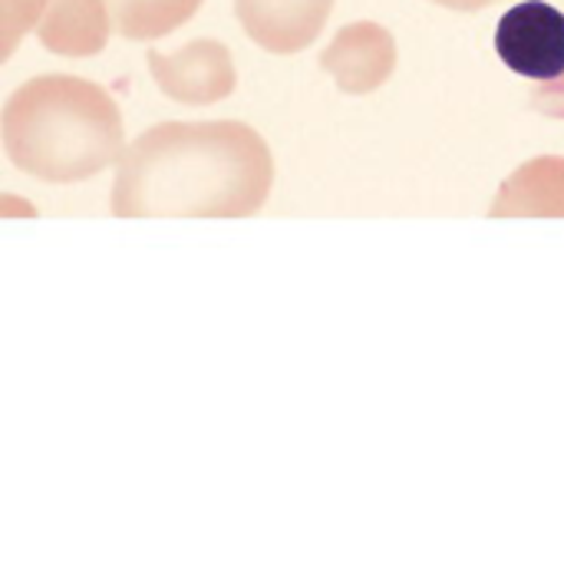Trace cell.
<instances>
[{"label":"cell","instance_id":"1","mask_svg":"<svg viewBox=\"0 0 564 564\" xmlns=\"http://www.w3.org/2000/svg\"><path fill=\"white\" fill-rule=\"evenodd\" d=\"M274 185L268 142L245 122H162L119 159V218H248Z\"/></svg>","mask_w":564,"mask_h":564},{"label":"cell","instance_id":"2","mask_svg":"<svg viewBox=\"0 0 564 564\" xmlns=\"http://www.w3.org/2000/svg\"><path fill=\"white\" fill-rule=\"evenodd\" d=\"M122 116L116 99L79 76H36L3 102L7 159L53 185L93 178L122 159Z\"/></svg>","mask_w":564,"mask_h":564},{"label":"cell","instance_id":"3","mask_svg":"<svg viewBox=\"0 0 564 564\" xmlns=\"http://www.w3.org/2000/svg\"><path fill=\"white\" fill-rule=\"evenodd\" d=\"M3 7V56L23 33L36 30L40 43L56 56H93L109 40L106 0H0Z\"/></svg>","mask_w":564,"mask_h":564},{"label":"cell","instance_id":"4","mask_svg":"<svg viewBox=\"0 0 564 564\" xmlns=\"http://www.w3.org/2000/svg\"><path fill=\"white\" fill-rule=\"evenodd\" d=\"M496 53L522 79L539 86L564 76V10L549 0H522L496 23Z\"/></svg>","mask_w":564,"mask_h":564},{"label":"cell","instance_id":"5","mask_svg":"<svg viewBox=\"0 0 564 564\" xmlns=\"http://www.w3.org/2000/svg\"><path fill=\"white\" fill-rule=\"evenodd\" d=\"M149 73L159 89L185 106H208L235 93V63L225 43L192 40L178 53H149Z\"/></svg>","mask_w":564,"mask_h":564},{"label":"cell","instance_id":"6","mask_svg":"<svg viewBox=\"0 0 564 564\" xmlns=\"http://www.w3.org/2000/svg\"><path fill=\"white\" fill-rule=\"evenodd\" d=\"M321 66H324V73L334 76V83L344 93H350V96L373 93L390 79V73L397 66L393 33L370 20L347 23L337 30L330 46L321 53Z\"/></svg>","mask_w":564,"mask_h":564},{"label":"cell","instance_id":"7","mask_svg":"<svg viewBox=\"0 0 564 564\" xmlns=\"http://www.w3.org/2000/svg\"><path fill=\"white\" fill-rule=\"evenodd\" d=\"M334 0H235L245 33L268 53H301L324 30Z\"/></svg>","mask_w":564,"mask_h":564},{"label":"cell","instance_id":"8","mask_svg":"<svg viewBox=\"0 0 564 564\" xmlns=\"http://www.w3.org/2000/svg\"><path fill=\"white\" fill-rule=\"evenodd\" d=\"M492 218H564V159L539 155L519 165L499 188Z\"/></svg>","mask_w":564,"mask_h":564},{"label":"cell","instance_id":"9","mask_svg":"<svg viewBox=\"0 0 564 564\" xmlns=\"http://www.w3.org/2000/svg\"><path fill=\"white\" fill-rule=\"evenodd\" d=\"M106 7L126 40H159L192 20L202 0H106Z\"/></svg>","mask_w":564,"mask_h":564},{"label":"cell","instance_id":"10","mask_svg":"<svg viewBox=\"0 0 564 564\" xmlns=\"http://www.w3.org/2000/svg\"><path fill=\"white\" fill-rule=\"evenodd\" d=\"M532 106H535L542 116L564 119V76L562 79H555V83L535 86V93H532Z\"/></svg>","mask_w":564,"mask_h":564},{"label":"cell","instance_id":"11","mask_svg":"<svg viewBox=\"0 0 564 564\" xmlns=\"http://www.w3.org/2000/svg\"><path fill=\"white\" fill-rule=\"evenodd\" d=\"M440 7H449V10H463V13H476V10H486L499 0H433Z\"/></svg>","mask_w":564,"mask_h":564}]
</instances>
